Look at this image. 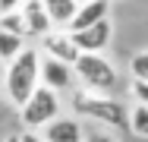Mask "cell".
<instances>
[{"label":"cell","mask_w":148,"mask_h":142,"mask_svg":"<svg viewBox=\"0 0 148 142\" xmlns=\"http://www.w3.org/2000/svg\"><path fill=\"white\" fill-rule=\"evenodd\" d=\"M38 85H41V51L38 48H22L19 54L6 63L3 92H6V98L16 108H22Z\"/></svg>","instance_id":"obj_1"},{"label":"cell","mask_w":148,"mask_h":142,"mask_svg":"<svg viewBox=\"0 0 148 142\" xmlns=\"http://www.w3.org/2000/svg\"><path fill=\"white\" fill-rule=\"evenodd\" d=\"M73 111L79 117H88V120H98L104 126H114V130H123L126 120H129V108L123 101H117L114 95L88 92V88H76L73 92Z\"/></svg>","instance_id":"obj_2"},{"label":"cell","mask_w":148,"mask_h":142,"mask_svg":"<svg viewBox=\"0 0 148 142\" xmlns=\"http://www.w3.org/2000/svg\"><path fill=\"white\" fill-rule=\"evenodd\" d=\"M73 73H76V79H79L82 88L101 92V95H110L117 88V82H120L117 66L104 54H79V60L73 63Z\"/></svg>","instance_id":"obj_3"},{"label":"cell","mask_w":148,"mask_h":142,"mask_svg":"<svg viewBox=\"0 0 148 142\" xmlns=\"http://www.w3.org/2000/svg\"><path fill=\"white\" fill-rule=\"evenodd\" d=\"M54 117H60V92L38 85L29 95V101L19 108V120L25 130H44Z\"/></svg>","instance_id":"obj_4"},{"label":"cell","mask_w":148,"mask_h":142,"mask_svg":"<svg viewBox=\"0 0 148 142\" xmlns=\"http://www.w3.org/2000/svg\"><path fill=\"white\" fill-rule=\"evenodd\" d=\"M110 38H114V26L110 19H101L95 26H85L79 32H73V41L82 54H104L110 48Z\"/></svg>","instance_id":"obj_5"},{"label":"cell","mask_w":148,"mask_h":142,"mask_svg":"<svg viewBox=\"0 0 148 142\" xmlns=\"http://www.w3.org/2000/svg\"><path fill=\"white\" fill-rule=\"evenodd\" d=\"M41 41V54L47 57H57V60H63V63H76L79 60V48H76V41H73V32L69 28H51L47 35H41L38 38Z\"/></svg>","instance_id":"obj_6"},{"label":"cell","mask_w":148,"mask_h":142,"mask_svg":"<svg viewBox=\"0 0 148 142\" xmlns=\"http://www.w3.org/2000/svg\"><path fill=\"white\" fill-rule=\"evenodd\" d=\"M73 79H76L73 63H63L57 57L41 54V85H47L54 92H66V88H73Z\"/></svg>","instance_id":"obj_7"},{"label":"cell","mask_w":148,"mask_h":142,"mask_svg":"<svg viewBox=\"0 0 148 142\" xmlns=\"http://www.w3.org/2000/svg\"><path fill=\"white\" fill-rule=\"evenodd\" d=\"M41 136L47 142H85V130H82L79 117H63L60 114L41 130Z\"/></svg>","instance_id":"obj_8"},{"label":"cell","mask_w":148,"mask_h":142,"mask_svg":"<svg viewBox=\"0 0 148 142\" xmlns=\"http://www.w3.org/2000/svg\"><path fill=\"white\" fill-rule=\"evenodd\" d=\"M22 19H25V35H32V38H41V35H47L54 28L41 0H25L22 3Z\"/></svg>","instance_id":"obj_9"},{"label":"cell","mask_w":148,"mask_h":142,"mask_svg":"<svg viewBox=\"0 0 148 142\" xmlns=\"http://www.w3.org/2000/svg\"><path fill=\"white\" fill-rule=\"evenodd\" d=\"M110 3H114V0H85V3H79L73 22H69V32H79V28H85V26H95V22L107 19Z\"/></svg>","instance_id":"obj_10"},{"label":"cell","mask_w":148,"mask_h":142,"mask_svg":"<svg viewBox=\"0 0 148 142\" xmlns=\"http://www.w3.org/2000/svg\"><path fill=\"white\" fill-rule=\"evenodd\" d=\"M44 3V10H47V16H51V22L54 28H69L73 22V16H76V10H79V3L76 0H41Z\"/></svg>","instance_id":"obj_11"},{"label":"cell","mask_w":148,"mask_h":142,"mask_svg":"<svg viewBox=\"0 0 148 142\" xmlns=\"http://www.w3.org/2000/svg\"><path fill=\"white\" fill-rule=\"evenodd\" d=\"M126 130L139 139H148V104H132L129 108V120H126Z\"/></svg>","instance_id":"obj_12"},{"label":"cell","mask_w":148,"mask_h":142,"mask_svg":"<svg viewBox=\"0 0 148 142\" xmlns=\"http://www.w3.org/2000/svg\"><path fill=\"white\" fill-rule=\"evenodd\" d=\"M22 48H25V35H13V32L0 28V60L3 63H10Z\"/></svg>","instance_id":"obj_13"},{"label":"cell","mask_w":148,"mask_h":142,"mask_svg":"<svg viewBox=\"0 0 148 142\" xmlns=\"http://www.w3.org/2000/svg\"><path fill=\"white\" fill-rule=\"evenodd\" d=\"M0 28H6V32H13V35H25L22 6H19V10H10V13H0Z\"/></svg>","instance_id":"obj_14"},{"label":"cell","mask_w":148,"mask_h":142,"mask_svg":"<svg viewBox=\"0 0 148 142\" xmlns=\"http://www.w3.org/2000/svg\"><path fill=\"white\" fill-rule=\"evenodd\" d=\"M129 76L148 82V51H136V54L129 57Z\"/></svg>","instance_id":"obj_15"},{"label":"cell","mask_w":148,"mask_h":142,"mask_svg":"<svg viewBox=\"0 0 148 142\" xmlns=\"http://www.w3.org/2000/svg\"><path fill=\"white\" fill-rule=\"evenodd\" d=\"M129 95H132L136 104H148V82L145 79H132L129 82Z\"/></svg>","instance_id":"obj_16"},{"label":"cell","mask_w":148,"mask_h":142,"mask_svg":"<svg viewBox=\"0 0 148 142\" xmlns=\"http://www.w3.org/2000/svg\"><path fill=\"white\" fill-rule=\"evenodd\" d=\"M19 139H22V142H47L38 130H25V133H19Z\"/></svg>","instance_id":"obj_17"},{"label":"cell","mask_w":148,"mask_h":142,"mask_svg":"<svg viewBox=\"0 0 148 142\" xmlns=\"http://www.w3.org/2000/svg\"><path fill=\"white\" fill-rule=\"evenodd\" d=\"M25 0H0V13H10V10H19Z\"/></svg>","instance_id":"obj_18"},{"label":"cell","mask_w":148,"mask_h":142,"mask_svg":"<svg viewBox=\"0 0 148 142\" xmlns=\"http://www.w3.org/2000/svg\"><path fill=\"white\" fill-rule=\"evenodd\" d=\"M85 142H117V139H114V136H107V133H88Z\"/></svg>","instance_id":"obj_19"},{"label":"cell","mask_w":148,"mask_h":142,"mask_svg":"<svg viewBox=\"0 0 148 142\" xmlns=\"http://www.w3.org/2000/svg\"><path fill=\"white\" fill-rule=\"evenodd\" d=\"M3 76H6V63L0 60V85H3Z\"/></svg>","instance_id":"obj_20"},{"label":"cell","mask_w":148,"mask_h":142,"mask_svg":"<svg viewBox=\"0 0 148 142\" xmlns=\"http://www.w3.org/2000/svg\"><path fill=\"white\" fill-rule=\"evenodd\" d=\"M3 142H22V139H19V133H13V136H6Z\"/></svg>","instance_id":"obj_21"},{"label":"cell","mask_w":148,"mask_h":142,"mask_svg":"<svg viewBox=\"0 0 148 142\" xmlns=\"http://www.w3.org/2000/svg\"><path fill=\"white\" fill-rule=\"evenodd\" d=\"M76 3H85V0H76Z\"/></svg>","instance_id":"obj_22"}]
</instances>
